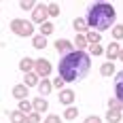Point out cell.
I'll use <instances>...</instances> for the list:
<instances>
[{"label": "cell", "mask_w": 123, "mask_h": 123, "mask_svg": "<svg viewBox=\"0 0 123 123\" xmlns=\"http://www.w3.org/2000/svg\"><path fill=\"white\" fill-rule=\"evenodd\" d=\"M91 68V57L87 51H70L66 55H62L60 64H57V72L64 83H76L83 81Z\"/></svg>", "instance_id": "cell-1"}, {"label": "cell", "mask_w": 123, "mask_h": 123, "mask_svg": "<svg viewBox=\"0 0 123 123\" xmlns=\"http://www.w3.org/2000/svg\"><path fill=\"white\" fill-rule=\"evenodd\" d=\"M87 28H93L96 32H102V30H108L115 25L117 21V13L112 9V4L108 2H96L87 9Z\"/></svg>", "instance_id": "cell-2"}, {"label": "cell", "mask_w": 123, "mask_h": 123, "mask_svg": "<svg viewBox=\"0 0 123 123\" xmlns=\"http://www.w3.org/2000/svg\"><path fill=\"white\" fill-rule=\"evenodd\" d=\"M11 30H13V34H17V36H34V24L25 21V19H13Z\"/></svg>", "instance_id": "cell-3"}, {"label": "cell", "mask_w": 123, "mask_h": 123, "mask_svg": "<svg viewBox=\"0 0 123 123\" xmlns=\"http://www.w3.org/2000/svg\"><path fill=\"white\" fill-rule=\"evenodd\" d=\"M47 17H49V13H47V4H36L34 6V11H32V24H45L47 21Z\"/></svg>", "instance_id": "cell-4"}, {"label": "cell", "mask_w": 123, "mask_h": 123, "mask_svg": "<svg viewBox=\"0 0 123 123\" xmlns=\"http://www.w3.org/2000/svg\"><path fill=\"white\" fill-rule=\"evenodd\" d=\"M51 70H53V68H51V64L47 60H36L34 62V74H36V76L47 79V76L51 74Z\"/></svg>", "instance_id": "cell-5"}, {"label": "cell", "mask_w": 123, "mask_h": 123, "mask_svg": "<svg viewBox=\"0 0 123 123\" xmlns=\"http://www.w3.org/2000/svg\"><path fill=\"white\" fill-rule=\"evenodd\" d=\"M32 111L36 112V115H43V112H47V111H49V102H47L45 98H40V96H38V98L32 100Z\"/></svg>", "instance_id": "cell-6"}, {"label": "cell", "mask_w": 123, "mask_h": 123, "mask_svg": "<svg viewBox=\"0 0 123 123\" xmlns=\"http://www.w3.org/2000/svg\"><path fill=\"white\" fill-rule=\"evenodd\" d=\"M28 91H30V89H28V87L24 85V83H19V85H15L13 87V98H17L19 100V102H21V100H28Z\"/></svg>", "instance_id": "cell-7"}, {"label": "cell", "mask_w": 123, "mask_h": 123, "mask_svg": "<svg viewBox=\"0 0 123 123\" xmlns=\"http://www.w3.org/2000/svg\"><path fill=\"white\" fill-rule=\"evenodd\" d=\"M60 102L64 104V106L74 104V89H62L60 91Z\"/></svg>", "instance_id": "cell-8"}, {"label": "cell", "mask_w": 123, "mask_h": 123, "mask_svg": "<svg viewBox=\"0 0 123 123\" xmlns=\"http://www.w3.org/2000/svg\"><path fill=\"white\" fill-rule=\"evenodd\" d=\"M55 49H57V53L66 55V53L74 51V45L70 43V40H55Z\"/></svg>", "instance_id": "cell-9"}, {"label": "cell", "mask_w": 123, "mask_h": 123, "mask_svg": "<svg viewBox=\"0 0 123 123\" xmlns=\"http://www.w3.org/2000/svg\"><path fill=\"white\" fill-rule=\"evenodd\" d=\"M115 93H117V100L123 104V72L115 76Z\"/></svg>", "instance_id": "cell-10"}, {"label": "cell", "mask_w": 123, "mask_h": 123, "mask_svg": "<svg viewBox=\"0 0 123 123\" xmlns=\"http://www.w3.org/2000/svg\"><path fill=\"white\" fill-rule=\"evenodd\" d=\"M119 53H121V47H119V43H115V40H112L111 45L106 47V55H108V62L117 60V57H119Z\"/></svg>", "instance_id": "cell-11"}, {"label": "cell", "mask_w": 123, "mask_h": 123, "mask_svg": "<svg viewBox=\"0 0 123 123\" xmlns=\"http://www.w3.org/2000/svg\"><path fill=\"white\" fill-rule=\"evenodd\" d=\"M19 70H21V72H34V62L30 60V57H24V60L19 62Z\"/></svg>", "instance_id": "cell-12"}, {"label": "cell", "mask_w": 123, "mask_h": 123, "mask_svg": "<svg viewBox=\"0 0 123 123\" xmlns=\"http://www.w3.org/2000/svg\"><path fill=\"white\" fill-rule=\"evenodd\" d=\"M51 87H53V85H51V81H47V79H43V81L38 83V91H40V96H43V98L51 93Z\"/></svg>", "instance_id": "cell-13"}, {"label": "cell", "mask_w": 123, "mask_h": 123, "mask_svg": "<svg viewBox=\"0 0 123 123\" xmlns=\"http://www.w3.org/2000/svg\"><path fill=\"white\" fill-rule=\"evenodd\" d=\"M100 74H102V76H112V74H115V66H112V62H104V64L100 66Z\"/></svg>", "instance_id": "cell-14"}, {"label": "cell", "mask_w": 123, "mask_h": 123, "mask_svg": "<svg viewBox=\"0 0 123 123\" xmlns=\"http://www.w3.org/2000/svg\"><path fill=\"white\" fill-rule=\"evenodd\" d=\"M9 119H11V123H25V115L19 111H11L9 112Z\"/></svg>", "instance_id": "cell-15"}, {"label": "cell", "mask_w": 123, "mask_h": 123, "mask_svg": "<svg viewBox=\"0 0 123 123\" xmlns=\"http://www.w3.org/2000/svg\"><path fill=\"white\" fill-rule=\"evenodd\" d=\"M85 38H87V45H100V34L96 30H89L85 34Z\"/></svg>", "instance_id": "cell-16"}, {"label": "cell", "mask_w": 123, "mask_h": 123, "mask_svg": "<svg viewBox=\"0 0 123 123\" xmlns=\"http://www.w3.org/2000/svg\"><path fill=\"white\" fill-rule=\"evenodd\" d=\"M24 85L25 87H36L38 85V76L34 72H28V74H25V79H24Z\"/></svg>", "instance_id": "cell-17"}, {"label": "cell", "mask_w": 123, "mask_h": 123, "mask_svg": "<svg viewBox=\"0 0 123 123\" xmlns=\"http://www.w3.org/2000/svg\"><path fill=\"white\" fill-rule=\"evenodd\" d=\"M106 121L108 123H121V111H108L106 112Z\"/></svg>", "instance_id": "cell-18"}, {"label": "cell", "mask_w": 123, "mask_h": 123, "mask_svg": "<svg viewBox=\"0 0 123 123\" xmlns=\"http://www.w3.org/2000/svg\"><path fill=\"white\" fill-rule=\"evenodd\" d=\"M74 30H76L79 34H85L87 32V21L81 19V17H76V19H74Z\"/></svg>", "instance_id": "cell-19"}, {"label": "cell", "mask_w": 123, "mask_h": 123, "mask_svg": "<svg viewBox=\"0 0 123 123\" xmlns=\"http://www.w3.org/2000/svg\"><path fill=\"white\" fill-rule=\"evenodd\" d=\"M74 47H76V51H83L87 47V38L85 34H76V38H74Z\"/></svg>", "instance_id": "cell-20"}, {"label": "cell", "mask_w": 123, "mask_h": 123, "mask_svg": "<svg viewBox=\"0 0 123 123\" xmlns=\"http://www.w3.org/2000/svg\"><path fill=\"white\" fill-rule=\"evenodd\" d=\"M32 45H34V49H45V47H47V38L36 34V36L32 38Z\"/></svg>", "instance_id": "cell-21"}, {"label": "cell", "mask_w": 123, "mask_h": 123, "mask_svg": "<svg viewBox=\"0 0 123 123\" xmlns=\"http://www.w3.org/2000/svg\"><path fill=\"white\" fill-rule=\"evenodd\" d=\"M112 38H115V43H119L123 38V24H115L112 25Z\"/></svg>", "instance_id": "cell-22"}, {"label": "cell", "mask_w": 123, "mask_h": 123, "mask_svg": "<svg viewBox=\"0 0 123 123\" xmlns=\"http://www.w3.org/2000/svg\"><path fill=\"white\" fill-rule=\"evenodd\" d=\"M76 117H79V108H76V106H68L66 112H64V119L72 121V119H76Z\"/></svg>", "instance_id": "cell-23"}, {"label": "cell", "mask_w": 123, "mask_h": 123, "mask_svg": "<svg viewBox=\"0 0 123 123\" xmlns=\"http://www.w3.org/2000/svg\"><path fill=\"white\" fill-rule=\"evenodd\" d=\"M19 112H24V115H30V112H34L32 111V102H28V100H21L19 102V108H17Z\"/></svg>", "instance_id": "cell-24"}, {"label": "cell", "mask_w": 123, "mask_h": 123, "mask_svg": "<svg viewBox=\"0 0 123 123\" xmlns=\"http://www.w3.org/2000/svg\"><path fill=\"white\" fill-rule=\"evenodd\" d=\"M49 34H53V24L45 21V24L40 25V36H49Z\"/></svg>", "instance_id": "cell-25"}, {"label": "cell", "mask_w": 123, "mask_h": 123, "mask_svg": "<svg viewBox=\"0 0 123 123\" xmlns=\"http://www.w3.org/2000/svg\"><path fill=\"white\" fill-rule=\"evenodd\" d=\"M36 4L38 2H32V0H21V2H19V9H24V11H34Z\"/></svg>", "instance_id": "cell-26"}, {"label": "cell", "mask_w": 123, "mask_h": 123, "mask_svg": "<svg viewBox=\"0 0 123 123\" xmlns=\"http://www.w3.org/2000/svg\"><path fill=\"white\" fill-rule=\"evenodd\" d=\"M121 108H123V104H121L117 98L108 100V111H121Z\"/></svg>", "instance_id": "cell-27"}, {"label": "cell", "mask_w": 123, "mask_h": 123, "mask_svg": "<svg viewBox=\"0 0 123 123\" xmlns=\"http://www.w3.org/2000/svg\"><path fill=\"white\" fill-rule=\"evenodd\" d=\"M47 13H49V17H57L60 15V6L57 4H47Z\"/></svg>", "instance_id": "cell-28"}, {"label": "cell", "mask_w": 123, "mask_h": 123, "mask_svg": "<svg viewBox=\"0 0 123 123\" xmlns=\"http://www.w3.org/2000/svg\"><path fill=\"white\" fill-rule=\"evenodd\" d=\"M25 123H40V115H36V112L25 115Z\"/></svg>", "instance_id": "cell-29"}, {"label": "cell", "mask_w": 123, "mask_h": 123, "mask_svg": "<svg viewBox=\"0 0 123 123\" xmlns=\"http://www.w3.org/2000/svg\"><path fill=\"white\" fill-rule=\"evenodd\" d=\"M102 47H100V45H89V55H100V53H102Z\"/></svg>", "instance_id": "cell-30"}, {"label": "cell", "mask_w": 123, "mask_h": 123, "mask_svg": "<svg viewBox=\"0 0 123 123\" xmlns=\"http://www.w3.org/2000/svg\"><path fill=\"white\" fill-rule=\"evenodd\" d=\"M45 123H62V117L60 115H47Z\"/></svg>", "instance_id": "cell-31"}, {"label": "cell", "mask_w": 123, "mask_h": 123, "mask_svg": "<svg viewBox=\"0 0 123 123\" xmlns=\"http://www.w3.org/2000/svg\"><path fill=\"white\" fill-rule=\"evenodd\" d=\"M51 85H53V87H57V89H62V87H64V81H62L60 76H55V79L51 81Z\"/></svg>", "instance_id": "cell-32"}, {"label": "cell", "mask_w": 123, "mask_h": 123, "mask_svg": "<svg viewBox=\"0 0 123 123\" xmlns=\"http://www.w3.org/2000/svg\"><path fill=\"white\" fill-rule=\"evenodd\" d=\"M85 123H100V117H96V115H93V117H87Z\"/></svg>", "instance_id": "cell-33"}, {"label": "cell", "mask_w": 123, "mask_h": 123, "mask_svg": "<svg viewBox=\"0 0 123 123\" xmlns=\"http://www.w3.org/2000/svg\"><path fill=\"white\" fill-rule=\"evenodd\" d=\"M119 57H121V60H123V49H121V53H119Z\"/></svg>", "instance_id": "cell-34"}, {"label": "cell", "mask_w": 123, "mask_h": 123, "mask_svg": "<svg viewBox=\"0 0 123 123\" xmlns=\"http://www.w3.org/2000/svg\"><path fill=\"white\" fill-rule=\"evenodd\" d=\"M121 123H123V121H121Z\"/></svg>", "instance_id": "cell-35"}]
</instances>
